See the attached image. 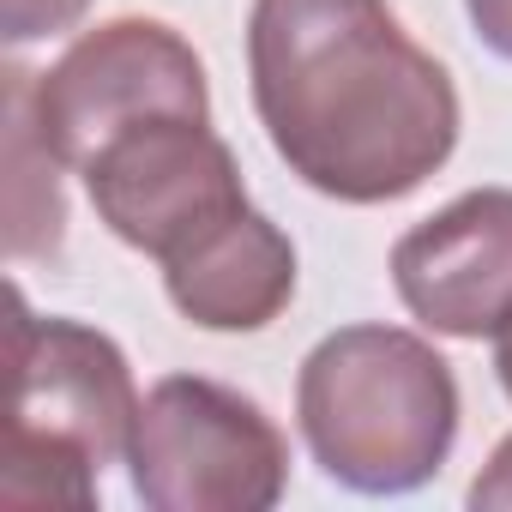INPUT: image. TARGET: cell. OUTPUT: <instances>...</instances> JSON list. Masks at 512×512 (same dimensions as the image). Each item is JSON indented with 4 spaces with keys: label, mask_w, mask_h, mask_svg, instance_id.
<instances>
[{
    "label": "cell",
    "mask_w": 512,
    "mask_h": 512,
    "mask_svg": "<svg viewBox=\"0 0 512 512\" xmlns=\"http://www.w3.org/2000/svg\"><path fill=\"white\" fill-rule=\"evenodd\" d=\"M247 79L290 175L344 205L416 193L458 145L452 73L386 0H253Z\"/></svg>",
    "instance_id": "obj_1"
},
{
    "label": "cell",
    "mask_w": 512,
    "mask_h": 512,
    "mask_svg": "<svg viewBox=\"0 0 512 512\" xmlns=\"http://www.w3.org/2000/svg\"><path fill=\"white\" fill-rule=\"evenodd\" d=\"M296 416L314 464L356 494H410L452 458V362L404 326H344L296 374Z\"/></svg>",
    "instance_id": "obj_2"
},
{
    "label": "cell",
    "mask_w": 512,
    "mask_h": 512,
    "mask_svg": "<svg viewBox=\"0 0 512 512\" xmlns=\"http://www.w3.org/2000/svg\"><path fill=\"white\" fill-rule=\"evenodd\" d=\"M13 410L0 452V500L7 506H73L97 500L103 464L127 458L139 422V386L121 344L85 320H37L13 296Z\"/></svg>",
    "instance_id": "obj_3"
},
{
    "label": "cell",
    "mask_w": 512,
    "mask_h": 512,
    "mask_svg": "<svg viewBox=\"0 0 512 512\" xmlns=\"http://www.w3.org/2000/svg\"><path fill=\"white\" fill-rule=\"evenodd\" d=\"M127 464L151 512H266L290 488L278 422L247 392L199 374H169L145 392Z\"/></svg>",
    "instance_id": "obj_4"
},
{
    "label": "cell",
    "mask_w": 512,
    "mask_h": 512,
    "mask_svg": "<svg viewBox=\"0 0 512 512\" xmlns=\"http://www.w3.org/2000/svg\"><path fill=\"white\" fill-rule=\"evenodd\" d=\"M43 139L67 169H85L115 133L151 115L211 121L205 61L163 19H109L67 43V55L31 79Z\"/></svg>",
    "instance_id": "obj_5"
},
{
    "label": "cell",
    "mask_w": 512,
    "mask_h": 512,
    "mask_svg": "<svg viewBox=\"0 0 512 512\" xmlns=\"http://www.w3.org/2000/svg\"><path fill=\"white\" fill-rule=\"evenodd\" d=\"M85 193L115 241L163 266L199 229L247 205L235 151L199 115H151L115 133L85 169Z\"/></svg>",
    "instance_id": "obj_6"
},
{
    "label": "cell",
    "mask_w": 512,
    "mask_h": 512,
    "mask_svg": "<svg viewBox=\"0 0 512 512\" xmlns=\"http://www.w3.org/2000/svg\"><path fill=\"white\" fill-rule=\"evenodd\" d=\"M410 320L440 338H494L512 320V187H476L392 247Z\"/></svg>",
    "instance_id": "obj_7"
},
{
    "label": "cell",
    "mask_w": 512,
    "mask_h": 512,
    "mask_svg": "<svg viewBox=\"0 0 512 512\" xmlns=\"http://www.w3.org/2000/svg\"><path fill=\"white\" fill-rule=\"evenodd\" d=\"M163 290L205 332H266L296 296V247L266 211H229L163 260Z\"/></svg>",
    "instance_id": "obj_8"
},
{
    "label": "cell",
    "mask_w": 512,
    "mask_h": 512,
    "mask_svg": "<svg viewBox=\"0 0 512 512\" xmlns=\"http://www.w3.org/2000/svg\"><path fill=\"white\" fill-rule=\"evenodd\" d=\"M31 79L25 67H7V253L13 260H31V253H55L61 247V223H67V205H61V175L67 169L55 157V145L43 139L37 127V109H31Z\"/></svg>",
    "instance_id": "obj_9"
},
{
    "label": "cell",
    "mask_w": 512,
    "mask_h": 512,
    "mask_svg": "<svg viewBox=\"0 0 512 512\" xmlns=\"http://www.w3.org/2000/svg\"><path fill=\"white\" fill-rule=\"evenodd\" d=\"M85 13H91V0H0V37L25 49V43L73 31Z\"/></svg>",
    "instance_id": "obj_10"
},
{
    "label": "cell",
    "mask_w": 512,
    "mask_h": 512,
    "mask_svg": "<svg viewBox=\"0 0 512 512\" xmlns=\"http://www.w3.org/2000/svg\"><path fill=\"white\" fill-rule=\"evenodd\" d=\"M470 506L476 512H512V434L488 452L482 476L470 482Z\"/></svg>",
    "instance_id": "obj_11"
},
{
    "label": "cell",
    "mask_w": 512,
    "mask_h": 512,
    "mask_svg": "<svg viewBox=\"0 0 512 512\" xmlns=\"http://www.w3.org/2000/svg\"><path fill=\"white\" fill-rule=\"evenodd\" d=\"M464 13H470L482 49H494L500 61H512V0H464Z\"/></svg>",
    "instance_id": "obj_12"
},
{
    "label": "cell",
    "mask_w": 512,
    "mask_h": 512,
    "mask_svg": "<svg viewBox=\"0 0 512 512\" xmlns=\"http://www.w3.org/2000/svg\"><path fill=\"white\" fill-rule=\"evenodd\" d=\"M494 374H500V386H506V398H512V320L494 332Z\"/></svg>",
    "instance_id": "obj_13"
}]
</instances>
